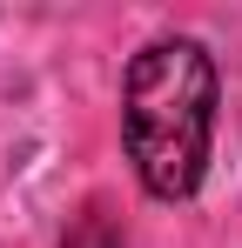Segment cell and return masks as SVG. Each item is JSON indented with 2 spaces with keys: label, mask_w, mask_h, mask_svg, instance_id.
Here are the masks:
<instances>
[{
  "label": "cell",
  "mask_w": 242,
  "mask_h": 248,
  "mask_svg": "<svg viewBox=\"0 0 242 248\" xmlns=\"http://www.w3.org/2000/svg\"><path fill=\"white\" fill-rule=\"evenodd\" d=\"M222 81L195 34H155L121 74V148L155 202H189L208 174Z\"/></svg>",
  "instance_id": "6da1fadb"
}]
</instances>
